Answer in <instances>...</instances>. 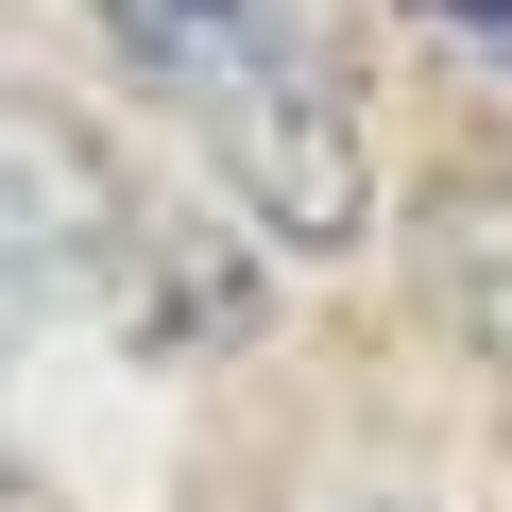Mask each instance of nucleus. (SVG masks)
Segmentation results:
<instances>
[{
    "instance_id": "nucleus-1",
    "label": "nucleus",
    "mask_w": 512,
    "mask_h": 512,
    "mask_svg": "<svg viewBox=\"0 0 512 512\" xmlns=\"http://www.w3.org/2000/svg\"><path fill=\"white\" fill-rule=\"evenodd\" d=\"M137 256H154L137 171H120L69 103L0 86V274H120V291H137Z\"/></svg>"
},
{
    "instance_id": "nucleus-2",
    "label": "nucleus",
    "mask_w": 512,
    "mask_h": 512,
    "mask_svg": "<svg viewBox=\"0 0 512 512\" xmlns=\"http://www.w3.org/2000/svg\"><path fill=\"white\" fill-rule=\"evenodd\" d=\"M410 274H427L444 342H461L478 376H512V171H444V188L410 205Z\"/></svg>"
},
{
    "instance_id": "nucleus-3",
    "label": "nucleus",
    "mask_w": 512,
    "mask_h": 512,
    "mask_svg": "<svg viewBox=\"0 0 512 512\" xmlns=\"http://www.w3.org/2000/svg\"><path fill=\"white\" fill-rule=\"evenodd\" d=\"M342 512H461V495H342Z\"/></svg>"
}]
</instances>
